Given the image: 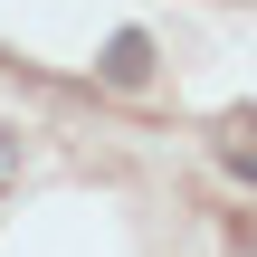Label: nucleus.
Masks as SVG:
<instances>
[{
    "mask_svg": "<svg viewBox=\"0 0 257 257\" xmlns=\"http://www.w3.org/2000/svg\"><path fill=\"white\" fill-rule=\"evenodd\" d=\"M143 76H153V38L143 29H114L105 38V86H143Z\"/></svg>",
    "mask_w": 257,
    "mask_h": 257,
    "instance_id": "nucleus-1",
    "label": "nucleus"
},
{
    "mask_svg": "<svg viewBox=\"0 0 257 257\" xmlns=\"http://www.w3.org/2000/svg\"><path fill=\"white\" fill-rule=\"evenodd\" d=\"M219 162H229L238 181H257V124H229V134H219Z\"/></svg>",
    "mask_w": 257,
    "mask_h": 257,
    "instance_id": "nucleus-2",
    "label": "nucleus"
}]
</instances>
